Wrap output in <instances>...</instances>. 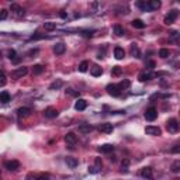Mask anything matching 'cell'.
I'll list each match as a JSON object with an SVG mask.
<instances>
[{"label": "cell", "mask_w": 180, "mask_h": 180, "mask_svg": "<svg viewBox=\"0 0 180 180\" xmlns=\"http://www.w3.org/2000/svg\"><path fill=\"white\" fill-rule=\"evenodd\" d=\"M27 73H28V68L21 66V68H17V69H14V71L11 72V78H14V79H21V78H24Z\"/></svg>", "instance_id": "1"}, {"label": "cell", "mask_w": 180, "mask_h": 180, "mask_svg": "<svg viewBox=\"0 0 180 180\" xmlns=\"http://www.w3.org/2000/svg\"><path fill=\"white\" fill-rule=\"evenodd\" d=\"M166 128H168V131H169L170 134L177 132V131H179V123H177V120H176V118H170V120L166 123Z\"/></svg>", "instance_id": "2"}, {"label": "cell", "mask_w": 180, "mask_h": 180, "mask_svg": "<svg viewBox=\"0 0 180 180\" xmlns=\"http://www.w3.org/2000/svg\"><path fill=\"white\" fill-rule=\"evenodd\" d=\"M65 142L68 144V146H69L71 149H73V148H75V144L78 142V136L73 134V132H68V134L65 135Z\"/></svg>", "instance_id": "3"}, {"label": "cell", "mask_w": 180, "mask_h": 180, "mask_svg": "<svg viewBox=\"0 0 180 180\" xmlns=\"http://www.w3.org/2000/svg\"><path fill=\"white\" fill-rule=\"evenodd\" d=\"M107 93L110 96H113V97H118L120 94H121V89L118 87V84H107Z\"/></svg>", "instance_id": "4"}, {"label": "cell", "mask_w": 180, "mask_h": 180, "mask_svg": "<svg viewBox=\"0 0 180 180\" xmlns=\"http://www.w3.org/2000/svg\"><path fill=\"white\" fill-rule=\"evenodd\" d=\"M158 117V110L155 107H149L145 111V120L146 121H155Z\"/></svg>", "instance_id": "5"}, {"label": "cell", "mask_w": 180, "mask_h": 180, "mask_svg": "<svg viewBox=\"0 0 180 180\" xmlns=\"http://www.w3.org/2000/svg\"><path fill=\"white\" fill-rule=\"evenodd\" d=\"M145 132L148 135H153V136H159L162 135V129L159 127H153V125H148L145 128Z\"/></svg>", "instance_id": "6"}, {"label": "cell", "mask_w": 180, "mask_h": 180, "mask_svg": "<svg viewBox=\"0 0 180 180\" xmlns=\"http://www.w3.org/2000/svg\"><path fill=\"white\" fill-rule=\"evenodd\" d=\"M176 18H177V10H172L170 13L165 17L163 21H165V24H166V26H170V24L174 23V20H176Z\"/></svg>", "instance_id": "7"}, {"label": "cell", "mask_w": 180, "mask_h": 180, "mask_svg": "<svg viewBox=\"0 0 180 180\" xmlns=\"http://www.w3.org/2000/svg\"><path fill=\"white\" fill-rule=\"evenodd\" d=\"M6 169H9L10 172H16L20 169V162L18 161H9V162L4 163Z\"/></svg>", "instance_id": "8"}, {"label": "cell", "mask_w": 180, "mask_h": 180, "mask_svg": "<svg viewBox=\"0 0 180 180\" xmlns=\"http://www.w3.org/2000/svg\"><path fill=\"white\" fill-rule=\"evenodd\" d=\"M10 10H11V11H13V13H14L17 17H23V16L26 14L24 9H21V7H20L18 4H16V3H13V4L10 6Z\"/></svg>", "instance_id": "9"}, {"label": "cell", "mask_w": 180, "mask_h": 180, "mask_svg": "<svg viewBox=\"0 0 180 180\" xmlns=\"http://www.w3.org/2000/svg\"><path fill=\"white\" fill-rule=\"evenodd\" d=\"M58 110L54 107H48V108H45V111H44V116L46 118H55V117H58Z\"/></svg>", "instance_id": "10"}, {"label": "cell", "mask_w": 180, "mask_h": 180, "mask_svg": "<svg viewBox=\"0 0 180 180\" xmlns=\"http://www.w3.org/2000/svg\"><path fill=\"white\" fill-rule=\"evenodd\" d=\"M141 176L144 177V179H148V180H152L153 179V170L152 168H144L142 170H141Z\"/></svg>", "instance_id": "11"}, {"label": "cell", "mask_w": 180, "mask_h": 180, "mask_svg": "<svg viewBox=\"0 0 180 180\" xmlns=\"http://www.w3.org/2000/svg\"><path fill=\"white\" fill-rule=\"evenodd\" d=\"M30 114H31V108L28 107H20L17 110V116L20 118H27Z\"/></svg>", "instance_id": "12"}, {"label": "cell", "mask_w": 180, "mask_h": 180, "mask_svg": "<svg viewBox=\"0 0 180 180\" xmlns=\"http://www.w3.org/2000/svg\"><path fill=\"white\" fill-rule=\"evenodd\" d=\"M99 129L101 132H104V134H110V132H113L114 127H113V124H110V123H104V124H100Z\"/></svg>", "instance_id": "13"}, {"label": "cell", "mask_w": 180, "mask_h": 180, "mask_svg": "<svg viewBox=\"0 0 180 180\" xmlns=\"http://www.w3.org/2000/svg\"><path fill=\"white\" fill-rule=\"evenodd\" d=\"M114 151V145H111V144H104V145H101V146H99V152L101 153H110V152H113Z\"/></svg>", "instance_id": "14"}, {"label": "cell", "mask_w": 180, "mask_h": 180, "mask_svg": "<svg viewBox=\"0 0 180 180\" xmlns=\"http://www.w3.org/2000/svg\"><path fill=\"white\" fill-rule=\"evenodd\" d=\"M65 51H66V46H65V44H63V42H58V44L54 46V52L56 55L65 54Z\"/></svg>", "instance_id": "15"}, {"label": "cell", "mask_w": 180, "mask_h": 180, "mask_svg": "<svg viewBox=\"0 0 180 180\" xmlns=\"http://www.w3.org/2000/svg\"><path fill=\"white\" fill-rule=\"evenodd\" d=\"M86 107H87V101L83 100V99H79L76 103H75V108H76L78 111H83Z\"/></svg>", "instance_id": "16"}, {"label": "cell", "mask_w": 180, "mask_h": 180, "mask_svg": "<svg viewBox=\"0 0 180 180\" xmlns=\"http://www.w3.org/2000/svg\"><path fill=\"white\" fill-rule=\"evenodd\" d=\"M93 131V127L90 125V124H82L79 125V132L80 134H90Z\"/></svg>", "instance_id": "17"}, {"label": "cell", "mask_w": 180, "mask_h": 180, "mask_svg": "<svg viewBox=\"0 0 180 180\" xmlns=\"http://www.w3.org/2000/svg\"><path fill=\"white\" fill-rule=\"evenodd\" d=\"M161 6H162V3L159 0H151V1H148L149 10H158V9H161Z\"/></svg>", "instance_id": "18"}, {"label": "cell", "mask_w": 180, "mask_h": 180, "mask_svg": "<svg viewBox=\"0 0 180 180\" xmlns=\"http://www.w3.org/2000/svg\"><path fill=\"white\" fill-rule=\"evenodd\" d=\"M90 73H91L93 76H101V73H103V69L100 68L99 65H93V66L90 68Z\"/></svg>", "instance_id": "19"}, {"label": "cell", "mask_w": 180, "mask_h": 180, "mask_svg": "<svg viewBox=\"0 0 180 180\" xmlns=\"http://www.w3.org/2000/svg\"><path fill=\"white\" fill-rule=\"evenodd\" d=\"M114 56H116V59H123V58L125 56V51H124L121 46H117V48L114 49Z\"/></svg>", "instance_id": "20"}, {"label": "cell", "mask_w": 180, "mask_h": 180, "mask_svg": "<svg viewBox=\"0 0 180 180\" xmlns=\"http://www.w3.org/2000/svg\"><path fill=\"white\" fill-rule=\"evenodd\" d=\"M66 165H68L71 169H75V168L78 166V159L73 158V156H68V158H66Z\"/></svg>", "instance_id": "21"}, {"label": "cell", "mask_w": 180, "mask_h": 180, "mask_svg": "<svg viewBox=\"0 0 180 180\" xmlns=\"http://www.w3.org/2000/svg\"><path fill=\"white\" fill-rule=\"evenodd\" d=\"M155 75H152V73H148V72H142L139 73V76H138V79H139V82H146V80H151Z\"/></svg>", "instance_id": "22"}, {"label": "cell", "mask_w": 180, "mask_h": 180, "mask_svg": "<svg viewBox=\"0 0 180 180\" xmlns=\"http://www.w3.org/2000/svg\"><path fill=\"white\" fill-rule=\"evenodd\" d=\"M132 27L134 28H139V30H142V28H145V23L142 21V20H139V18H136V20H134L132 23Z\"/></svg>", "instance_id": "23"}, {"label": "cell", "mask_w": 180, "mask_h": 180, "mask_svg": "<svg viewBox=\"0 0 180 180\" xmlns=\"http://www.w3.org/2000/svg\"><path fill=\"white\" fill-rule=\"evenodd\" d=\"M0 101H1V103H9L10 101V94L7 93V91L0 93Z\"/></svg>", "instance_id": "24"}, {"label": "cell", "mask_w": 180, "mask_h": 180, "mask_svg": "<svg viewBox=\"0 0 180 180\" xmlns=\"http://www.w3.org/2000/svg\"><path fill=\"white\" fill-rule=\"evenodd\" d=\"M114 33H116V35L117 37H123L124 35V34H125V31H124V28L121 27V26H116V27H114Z\"/></svg>", "instance_id": "25"}, {"label": "cell", "mask_w": 180, "mask_h": 180, "mask_svg": "<svg viewBox=\"0 0 180 180\" xmlns=\"http://www.w3.org/2000/svg\"><path fill=\"white\" fill-rule=\"evenodd\" d=\"M44 66H42V65H35V66H34V68H33V73H34V75H41V73L44 72Z\"/></svg>", "instance_id": "26"}, {"label": "cell", "mask_w": 180, "mask_h": 180, "mask_svg": "<svg viewBox=\"0 0 180 180\" xmlns=\"http://www.w3.org/2000/svg\"><path fill=\"white\" fill-rule=\"evenodd\" d=\"M169 55H170V51H169V49H166V48H162V49L159 51V56H161L162 59L169 58Z\"/></svg>", "instance_id": "27"}, {"label": "cell", "mask_w": 180, "mask_h": 180, "mask_svg": "<svg viewBox=\"0 0 180 180\" xmlns=\"http://www.w3.org/2000/svg\"><path fill=\"white\" fill-rule=\"evenodd\" d=\"M87 69H89V62L87 61H83V62L79 65V72H87Z\"/></svg>", "instance_id": "28"}, {"label": "cell", "mask_w": 180, "mask_h": 180, "mask_svg": "<svg viewBox=\"0 0 180 180\" xmlns=\"http://www.w3.org/2000/svg\"><path fill=\"white\" fill-rule=\"evenodd\" d=\"M44 28L46 31H52L56 28V23H51V21H48V23H44Z\"/></svg>", "instance_id": "29"}, {"label": "cell", "mask_w": 180, "mask_h": 180, "mask_svg": "<svg viewBox=\"0 0 180 180\" xmlns=\"http://www.w3.org/2000/svg\"><path fill=\"white\" fill-rule=\"evenodd\" d=\"M62 84H63V82H62V80H59V79H58V80H55L54 83H52V84L49 86V89H51V90L59 89V87H62Z\"/></svg>", "instance_id": "30"}, {"label": "cell", "mask_w": 180, "mask_h": 180, "mask_svg": "<svg viewBox=\"0 0 180 180\" xmlns=\"http://www.w3.org/2000/svg\"><path fill=\"white\" fill-rule=\"evenodd\" d=\"M131 55L135 56V58H139V49H138V46L135 44L131 45Z\"/></svg>", "instance_id": "31"}, {"label": "cell", "mask_w": 180, "mask_h": 180, "mask_svg": "<svg viewBox=\"0 0 180 180\" xmlns=\"http://www.w3.org/2000/svg\"><path fill=\"white\" fill-rule=\"evenodd\" d=\"M172 172L173 173H179L180 172V161H174L172 165Z\"/></svg>", "instance_id": "32"}, {"label": "cell", "mask_w": 180, "mask_h": 180, "mask_svg": "<svg viewBox=\"0 0 180 180\" xmlns=\"http://www.w3.org/2000/svg\"><path fill=\"white\" fill-rule=\"evenodd\" d=\"M121 73H123V69H121L120 66H114V68L111 69V75H113V76H120Z\"/></svg>", "instance_id": "33"}, {"label": "cell", "mask_w": 180, "mask_h": 180, "mask_svg": "<svg viewBox=\"0 0 180 180\" xmlns=\"http://www.w3.org/2000/svg\"><path fill=\"white\" fill-rule=\"evenodd\" d=\"M128 165H129V161L128 159H124L121 162V172H128Z\"/></svg>", "instance_id": "34"}, {"label": "cell", "mask_w": 180, "mask_h": 180, "mask_svg": "<svg viewBox=\"0 0 180 180\" xmlns=\"http://www.w3.org/2000/svg\"><path fill=\"white\" fill-rule=\"evenodd\" d=\"M17 55H16V51L14 49H10L9 51V58L11 61H14V62H18V58H16Z\"/></svg>", "instance_id": "35"}, {"label": "cell", "mask_w": 180, "mask_h": 180, "mask_svg": "<svg viewBox=\"0 0 180 180\" xmlns=\"http://www.w3.org/2000/svg\"><path fill=\"white\" fill-rule=\"evenodd\" d=\"M136 7H139V9H142V10H149L146 1H138V3H136Z\"/></svg>", "instance_id": "36"}, {"label": "cell", "mask_w": 180, "mask_h": 180, "mask_svg": "<svg viewBox=\"0 0 180 180\" xmlns=\"http://www.w3.org/2000/svg\"><path fill=\"white\" fill-rule=\"evenodd\" d=\"M7 16H9V11H7V10H6V9L0 10V21H1V20H6Z\"/></svg>", "instance_id": "37"}, {"label": "cell", "mask_w": 180, "mask_h": 180, "mask_svg": "<svg viewBox=\"0 0 180 180\" xmlns=\"http://www.w3.org/2000/svg\"><path fill=\"white\" fill-rule=\"evenodd\" d=\"M7 83V78H6V75H4V72L0 73V86H4Z\"/></svg>", "instance_id": "38"}, {"label": "cell", "mask_w": 180, "mask_h": 180, "mask_svg": "<svg viewBox=\"0 0 180 180\" xmlns=\"http://www.w3.org/2000/svg\"><path fill=\"white\" fill-rule=\"evenodd\" d=\"M128 86H129V82H128V80H123L120 84H118V87H120V89H127Z\"/></svg>", "instance_id": "39"}, {"label": "cell", "mask_w": 180, "mask_h": 180, "mask_svg": "<svg viewBox=\"0 0 180 180\" xmlns=\"http://www.w3.org/2000/svg\"><path fill=\"white\" fill-rule=\"evenodd\" d=\"M35 180H49V174H46V173H42V174H39Z\"/></svg>", "instance_id": "40"}, {"label": "cell", "mask_w": 180, "mask_h": 180, "mask_svg": "<svg viewBox=\"0 0 180 180\" xmlns=\"http://www.w3.org/2000/svg\"><path fill=\"white\" fill-rule=\"evenodd\" d=\"M101 166H103V162H101V159H100V158H96V168H97V169H101Z\"/></svg>", "instance_id": "41"}, {"label": "cell", "mask_w": 180, "mask_h": 180, "mask_svg": "<svg viewBox=\"0 0 180 180\" xmlns=\"http://www.w3.org/2000/svg\"><path fill=\"white\" fill-rule=\"evenodd\" d=\"M146 66H148L149 69H153V68L156 66V63L153 62V61H148V62H146Z\"/></svg>", "instance_id": "42"}, {"label": "cell", "mask_w": 180, "mask_h": 180, "mask_svg": "<svg viewBox=\"0 0 180 180\" xmlns=\"http://www.w3.org/2000/svg\"><path fill=\"white\" fill-rule=\"evenodd\" d=\"M89 172H90V173H97L99 169H97L96 166H89Z\"/></svg>", "instance_id": "43"}, {"label": "cell", "mask_w": 180, "mask_h": 180, "mask_svg": "<svg viewBox=\"0 0 180 180\" xmlns=\"http://www.w3.org/2000/svg\"><path fill=\"white\" fill-rule=\"evenodd\" d=\"M179 151H180V146H179V145H174V146L172 148V152H173V153H177Z\"/></svg>", "instance_id": "44"}, {"label": "cell", "mask_w": 180, "mask_h": 180, "mask_svg": "<svg viewBox=\"0 0 180 180\" xmlns=\"http://www.w3.org/2000/svg\"><path fill=\"white\" fill-rule=\"evenodd\" d=\"M66 93H69V94H72V96H78V94H79V93H78V91H73L72 89L66 90Z\"/></svg>", "instance_id": "45"}, {"label": "cell", "mask_w": 180, "mask_h": 180, "mask_svg": "<svg viewBox=\"0 0 180 180\" xmlns=\"http://www.w3.org/2000/svg\"><path fill=\"white\" fill-rule=\"evenodd\" d=\"M0 180H1V170H0Z\"/></svg>", "instance_id": "46"}, {"label": "cell", "mask_w": 180, "mask_h": 180, "mask_svg": "<svg viewBox=\"0 0 180 180\" xmlns=\"http://www.w3.org/2000/svg\"><path fill=\"white\" fill-rule=\"evenodd\" d=\"M0 56H1V54H0Z\"/></svg>", "instance_id": "47"}]
</instances>
